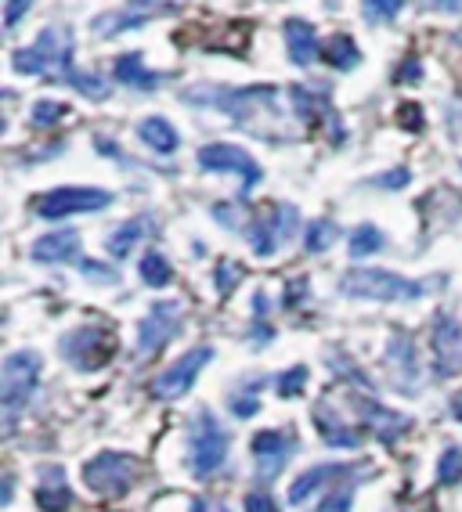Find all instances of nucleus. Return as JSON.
Wrapping results in <instances>:
<instances>
[{
    "label": "nucleus",
    "instance_id": "f257e3e1",
    "mask_svg": "<svg viewBox=\"0 0 462 512\" xmlns=\"http://www.w3.org/2000/svg\"><path fill=\"white\" fill-rule=\"evenodd\" d=\"M76 40L69 26H47L29 47L11 55V69L19 76H44L51 83H69L76 76Z\"/></svg>",
    "mask_w": 462,
    "mask_h": 512
},
{
    "label": "nucleus",
    "instance_id": "f03ea898",
    "mask_svg": "<svg viewBox=\"0 0 462 512\" xmlns=\"http://www.w3.org/2000/svg\"><path fill=\"white\" fill-rule=\"evenodd\" d=\"M185 105L195 109H217L224 116H231L239 127L250 123L253 112H271L278 116V91L275 87H224V83H192L185 94Z\"/></svg>",
    "mask_w": 462,
    "mask_h": 512
},
{
    "label": "nucleus",
    "instance_id": "7ed1b4c3",
    "mask_svg": "<svg viewBox=\"0 0 462 512\" xmlns=\"http://www.w3.org/2000/svg\"><path fill=\"white\" fill-rule=\"evenodd\" d=\"M441 278H405L394 275V271H383V267H354L340 278V293L351 296V300H376V303H405L419 300L430 289H437Z\"/></svg>",
    "mask_w": 462,
    "mask_h": 512
},
{
    "label": "nucleus",
    "instance_id": "20e7f679",
    "mask_svg": "<svg viewBox=\"0 0 462 512\" xmlns=\"http://www.w3.org/2000/svg\"><path fill=\"white\" fill-rule=\"evenodd\" d=\"M40 372H44V361H40L37 350H11L4 357V368H0V408H4L8 433L15 430V419L26 412L33 394H37Z\"/></svg>",
    "mask_w": 462,
    "mask_h": 512
},
{
    "label": "nucleus",
    "instance_id": "39448f33",
    "mask_svg": "<svg viewBox=\"0 0 462 512\" xmlns=\"http://www.w3.org/2000/svg\"><path fill=\"white\" fill-rule=\"evenodd\" d=\"M231 451V433L221 426V419L210 408H199L188 426V469L195 480H210L213 473H221Z\"/></svg>",
    "mask_w": 462,
    "mask_h": 512
},
{
    "label": "nucleus",
    "instance_id": "423d86ee",
    "mask_svg": "<svg viewBox=\"0 0 462 512\" xmlns=\"http://www.w3.org/2000/svg\"><path fill=\"white\" fill-rule=\"evenodd\" d=\"M195 163L206 174H235L239 177V202L250 199V192L264 181V170H260L257 159L239 145H228V141H213L195 152Z\"/></svg>",
    "mask_w": 462,
    "mask_h": 512
},
{
    "label": "nucleus",
    "instance_id": "0eeeda50",
    "mask_svg": "<svg viewBox=\"0 0 462 512\" xmlns=\"http://www.w3.org/2000/svg\"><path fill=\"white\" fill-rule=\"evenodd\" d=\"M112 206V192L105 188H80V184H65V188H51V192H40L33 199V213L40 220H65L76 217V213H98Z\"/></svg>",
    "mask_w": 462,
    "mask_h": 512
},
{
    "label": "nucleus",
    "instance_id": "6e6552de",
    "mask_svg": "<svg viewBox=\"0 0 462 512\" xmlns=\"http://www.w3.org/2000/svg\"><path fill=\"white\" fill-rule=\"evenodd\" d=\"M138 469V458L127 451H98L84 462V484L102 498H123L134 487Z\"/></svg>",
    "mask_w": 462,
    "mask_h": 512
},
{
    "label": "nucleus",
    "instance_id": "1a4fd4ad",
    "mask_svg": "<svg viewBox=\"0 0 462 512\" xmlns=\"http://www.w3.org/2000/svg\"><path fill=\"white\" fill-rule=\"evenodd\" d=\"M116 350L112 332L105 325H80L58 339V354L76 368V372H98Z\"/></svg>",
    "mask_w": 462,
    "mask_h": 512
},
{
    "label": "nucleus",
    "instance_id": "9d476101",
    "mask_svg": "<svg viewBox=\"0 0 462 512\" xmlns=\"http://www.w3.org/2000/svg\"><path fill=\"white\" fill-rule=\"evenodd\" d=\"M181 332H185V307L177 300L152 303L145 318L138 321V357H156Z\"/></svg>",
    "mask_w": 462,
    "mask_h": 512
},
{
    "label": "nucleus",
    "instance_id": "9b49d317",
    "mask_svg": "<svg viewBox=\"0 0 462 512\" xmlns=\"http://www.w3.org/2000/svg\"><path fill=\"white\" fill-rule=\"evenodd\" d=\"M210 361H213V347L185 350L174 365L163 368V372L156 375V383H152V397H156V401H177V397H185Z\"/></svg>",
    "mask_w": 462,
    "mask_h": 512
},
{
    "label": "nucleus",
    "instance_id": "f8f14e48",
    "mask_svg": "<svg viewBox=\"0 0 462 512\" xmlns=\"http://www.w3.org/2000/svg\"><path fill=\"white\" fill-rule=\"evenodd\" d=\"M296 448H300V440H296L293 430H260V433H253L250 451H253V466H257L260 484L275 480V476L289 466V458L296 455Z\"/></svg>",
    "mask_w": 462,
    "mask_h": 512
},
{
    "label": "nucleus",
    "instance_id": "ddd939ff",
    "mask_svg": "<svg viewBox=\"0 0 462 512\" xmlns=\"http://www.w3.org/2000/svg\"><path fill=\"white\" fill-rule=\"evenodd\" d=\"M430 347H434V375L437 379H452L462 368V321L452 318L448 311L434 314Z\"/></svg>",
    "mask_w": 462,
    "mask_h": 512
},
{
    "label": "nucleus",
    "instance_id": "4468645a",
    "mask_svg": "<svg viewBox=\"0 0 462 512\" xmlns=\"http://www.w3.org/2000/svg\"><path fill=\"white\" fill-rule=\"evenodd\" d=\"M361 473L358 462H322V466H311L307 473H300L289 487V505H304L311 494L318 491H333V487L347 484Z\"/></svg>",
    "mask_w": 462,
    "mask_h": 512
},
{
    "label": "nucleus",
    "instance_id": "2eb2a0df",
    "mask_svg": "<svg viewBox=\"0 0 462 512\" xmlns=\"http://www.w3.org/2000/svg\"><path fill=\"white\" fill-rule=\"evenodd\" d=\"M351 404H354V408H358L361 422H365V426H369V430L376 433V437L383 440V444H394V440L405 437L408 426H412V419H408V415L390 412L387 404L372 401V397L354 394V397H351Z\"/></svg>",
    "mask_w": 462,
    "mask_h": 512
},
{
    "label": "nucleus",
    "instance_id": "dca6fc26",
    "mask_svg": "<svg viewBox=\"0 0 462 512\" xmlns=\"http://www.w3.org/2000/svg\"><path fill=\"white\" fill-rule=\"evenodd\" d=\"M311 419H315V430H318V437H322L325 448H340V451L361 448V433L347 426V419H343L340 408H336L333 401H318Z\"/></svg>",
    "mask_w": 462,
    "mask_h": 512
},
{
    "label": "nucleus",
    "instance_id": "f3484780",
    "mask_svg": "<svg viewBox=\"0 0 462 512\" xmlns=\"http://www.w3.org/2000/svg\"><path fill=\"white\" fill-rule=\"evenodd\" d=\"M289 98H293V109H296V116L300 119H307L311 127H333V134H336V145L343 141V127H340V119H336V112H333V105H329V94H318V91H311V87H289Z\"/></svg>",
    "mask_w": 462,
    "mask_h": 512
},
{
    "label": "nucleus",
    "instance_id": "a211bd4d",
    "mask_svg": "<svg viewBox=\"0 0 462 512\" xmlns=\"http://www.w3.org/2000/svg\"><path fill=\"white\" fill-rule=\"evenodd\" d=\"M387 365H390V372H394V386H398V390H416L419 379H423V372H419V350H416V343H412V336H401V332L390 336Z\"/></svg>",
    "mask_w": 462,
    "mask_h": 512
},
{
    "label": "nucleus",
    "instance_id": "6ab92c4d",
    "mask_svg": "<svg viewBox=\"0 0 462 512\" xmlns=\"http://www.w3.org/2000/svg\"><path fill=\"white\" fill-rule=\"evenodd\" d=\"M282 40H286V55L293 65L307 69V65H315L322 58V40H318V29L311 26L307 19H286L282 26Z\"/></svg>",
    "mask_w": 462,
    "mask_h": 512
},
{
    "label": "nucleus",
    "instance_id": "aec40b11",
    "mask_svg": "<svg viewBox=\"0 0 462 512\" xmlns=\"http://www.w3.org/2000/svg\"><path fill=\"white\" fill-rule=\"evenodd\" d=\"M29 256L37 264H80V235L73 228L47 231L29 246Z\"/></svg>",
    "mask_w": 462,
    "mask_h": 512
},
{
    "label": "nucleus",
    "instance_id": "412c9836",
    "mask_svg": "<svg viewBox=\"0 0 462 512\" xmlns=\"http://www.w3.org/2000/svg\"><path fill=\"white\" fill-rule=\"evenodd\" d=\"M33 502L40 512H65L73 505V487L65 480L62 466H40L37 487H33Z\"/></svg>",
    "mask_w": 462,
    "mask_h": 512
},
{
    "label": "nucleus",
    "instance_id": "4be33fe9",
    "mask_svg": "<svg viewBox=\"0 0 462 512\" xmlns=\"http://www.w3.org/2000/svg\"><path fill=\"white\" fill-rule=\"evenodd\" d=\"M112 80L123 83V87H130V91H148V94H152V91H159V87H163L167 73L148 69L141 51H123V55H116V62H112Z\"/></svg>",
    "mask_w": 462,
    "mask_h": 512
},
{
    "label": "nucleus",
    "instance_id": "5701e85b",
    "mask_svg": "<svg viewBox=\"0 0 462 512\" xmlns=\"http://www.w3.org/2000/svg\"><path fill=\"white\" fill-rule=\"evenodd\" d=\"M138 138H141V145H148L156 156H174L177 148H181V134H177L174 123H170V119H163V116L141 119Z\"/></svg>",
    "mask_w": 462,
    "mask_h": 512
},
{
    "label": "nucleus",
    "instance_id": "b1692460",
    "mask_svg": "<svg viewBox=\"0 0 462 512\" xmlns=\"http://www.w3.org/2000/svg\"><path fill=\"white\" fill-rule=\"evenodd\" d=\"M156 231V224H152V217H130L123 220L120 228L112 231L109 238H105V249H109L112 260H123V256H130L134 249H138V242L145 235H152Z\"/></svg>",
    "mask_w": 462,
    "mask_h": 512
},
{
    "label": "nucleus",
    "instance_id": "393cba45",
    "mask_svg": "<svg viewBox=\"0 0 462 512\" xmlns=\"http://www.w3.org/2000/svg\"><path fill=\"white\" fill-rule=\"evenodd\" d=\"M264 386H268V375H246L235 390L228 394V408L235 419H253L260 412V394H264Z\"/></svg>",
    "mask_w": 462,
    "mask_h": 512
},
{
    "label": "nucleus",
    "instance_id": "a878e982",
    "mask_svg": "<svg viewBox=\"0 0 462 512\" xmlns=\"http://www.w3.org/2000/svg\"><path fill=\"white\" fill-rule=\"evenodd\" d=\"M148 19H152V11H141L130 4L127 11H109V15H98L94 19V33L105 40L120 37V33H130V29H141L148 26Z\"/></svg>",
    "mask_w": 462,
    "mask_h": 512
},
{
    "label": "nucleus",
    "instance_id": "bb28decb",
    "mask_svg": "<svg viewBox=\"0 0 462 512\" xmlns=\"http://www.w3.org/2000/svg\"><path fill=\"white\" fill-rule=\"evenodd\" d=\"M322 62H329L333 69H340V73L358 69L361 51H358V44H354V37H347V33H333L322 47Z\"/></svg>",
    "mask_w": 462,
    "mask_h": 512
},
{
    "label": "nucleus",
    "instance_id": "cd10ccee",
    "mask_svg": "<svg viewBox=\"0 0 462 512\" xmlns=\"http://www.w3.org/2000/svg\"><path fill=\"white\" fill-rule=\"evenodd\" d=\"M253 325H250V343L253 347H268L275 339V329H271V296L264 289L253 293Z\"/></svg>",
    "mask_w": 462,
    "mask_h": 512
},
{
    "label": "nucleus",
    "instance_id": "c85d7f7f",
    "mask_svg": "<svg viewBox=\"0 0 462 512\" xmlns=\"http://www.w3.org/2000/svg\"><path fill=\"white\" fill-rule=\"evenodd\" d=\"M138 275H141V282L152 285V289H163V285L174 282V264H170L159 249H145V256H141V264H138Z\"/></svg>",
    "mask_w": 462,
    "mask_h": 512
},
{
    "label": "nucleus",
    "instance_id": "c756f323",
    "mask_svg": "<svg viewBox=\"0 0 462 512\" xmlns=\"http://www.w3.org/2000/svg\"><path fill=\"white\" fill-rule=\"evenodd\" d=\"M383 231L376 228V224H358V228L347 235V253L354 256V260H369V256H376L379 249H383Z\"/></svg>",
    "mask_w": 462,
    "mask_h": 512
},
{
    "label": "nucleus",
    "instance_id": "7c9ffc66",
    "mask_svg": "<svg viewBox=\"0 0 462 512\" xmlns=\"http://www.w3.org/2000/svg\"><path fill=\"white\" fill-rule=\"evenodd\" d=\"M336 238H340V228H336L329 217L311 220V224H307V231H304V249L311 256H318V253H325V249L333 246Z\"/></svg>",
    "mask_w": 462,
    "mask_h": 512
},
{
    "label": "nucleus",
    "instance_id": "2f4dec72",
    "mask_svg": "<svg viewBox=\"0 0 462 512\" xmlns=\"http://www.w3.org/2000/svg\"><path fill=\"white\" fill-rule=\"evenodd\" d=\"M65 116H69V105H65V101L40 98V101H33V109H29V127L47 130V127H55V123H62Z\"/></svg>",
    "mask_w": 462,
    "mask_h": 512
},
{
    "label": "nucleus",
    "instance_id": "473e14b6",
    "mask_svg": "<svg viewBox=\"0 0 462 512\" xmlns=\"http://www.w3.org/2000/svg\"><path fill=\"white\" fill-rule=\"evenodd\" d=\"M434 473H437V484H441V487L462 484V448H459V444H448V448L441 451Z\"/></svg>",
    "mask_w": 462,
    "mask_h": 512
},
{
    "label": "nucleus",
    "instance_id": "72a5a7b5",
    "mask_svg": "<svg viewBox=\"0 0 462 512\" xmlns=\"http://www.w3.org/2000/svg\"><path fill=\"white\" fill-rule=\"evenodd\" d=\"M69 87H73V91H80L84 98H91V101H105L112 94V80H102L98 73H84V69H76V76L69 80Z\"/></svg>",
    "mask_w": 462,
    "mask_h": 512
},
{
    "label": "nucleus",
    "instance_id": "f704fd0d",
    "mask_svg": "<svg viewBox=\"0 0 462 512\" xmlns=\"http://www.w3.org/2000/svg\"><path fill=\"white\" fill-rule=\"evenodd\" d=\"M408 0H361V15H365V22H394L405 11Z\"/></svg>",
    "mask_w": 462,
    "mask_h": 512
},
{
    "label": "nucleus",
    "instance_id": "c9c22d12",
    "mask_svg": "<svg viewBox=\"0 0 462 512\" xmlns=\"http://www.w3.org/2000/svg\"><path fill=\"white\" fill-rule=\"evenodd\" d=\"M307 368L304 365H293L289 372H282L275 379V386H278V397H286V401H293V397H304V390H307Z\"/></svg>",
    "mask_w": 462,
    "mask_h": 512
},
{
    "label": "nucleus",
    "instance_id": "e433bc0d",
    "mask_svg": "<svg viewBox=\"0 0 462 512\" xmlns=\"http://www.w3.org/2000/svg\"><path fill=\"white\" fill-rule=\"evenodd\" d=\"M354 480H347V484L333 487V491H325V498L315 505V512H351V502H354Z\"/></svg>",
    "mask_w": 462,
    "mask_h": 512
},
{
    "label": "nucleus",
    "instance_id": "4c0bfd02",
    "mask_svg": "<svg viewBox=\"0 0 462 512\" xmlns=\"http://www.w3.org/2000/svg\"><path fill=\"white\" fill-rule=\"evenodd\" d=\"M239 282H242V264L221 260V264H217V293H221V296L235 293V289H239Z\"/></svg>",
    "mask_w": 462,
    "mask_h": 512
},
{
    "label": "nucleus",
    "instance_id": "58836bf2",
    "mask_svg": "<svg viewBox=\"0 0 462 512\" xmlns=\"http://www.w3.org/2000/svg\"><path fill=\"white\" fill-rule=\"evenodd\" d=\"M33 0H4V29H19V22L29 15Z\"/></svg>",
    "mask_w": 462,
    "mask_h": 512
},
{
    "label": "nucleus",
    "instance_id": "ea45409f",
    "mask_svg": "<svg viewBox=\"0 0 462 512\" xmlns=\"http://www.w3.org/2000/svg\"><path fill=\"white\" fill-rule=\"evenodd\" d=\"M423 76H426V69L416 55H408L405 62L398 65V83H423Z\"/></svg>",
    "mask_w": 462,
    "mask_h": 512
},
{
    "label": "nucleus",
    "instance_id": "a19ab883",
    "mask_svg": "<svg viewBox=\"0 0 462 512\" xmlns=\"http://www.w3.org/2000/svg\"><path fill=\"white\" fill-rule=\"evenodd\" d=\"M408 181H412V174H408L405 166H398V170H390V174L372 177V184H376V188H390V192H394V188H405Z\"/></svg>",
    "mask_w": 462,
    "mask_h": 512
},
{
    "label": "nucleus",
    "instance_id": "79ce46f5",
    "mask_svg": "<svg viewBox=\"0 0 462 512\" xmlns=\"http://www.w3.org/2000/svg\"><path fill=\"white\" fill-rule=\"evenodd\" d=\"M246 512H278L275 502H271L268 487H260V491H250L246 494Z\"/></svg>",
    "mask_w": 462,
    "mask_h": 512
},
{
    "label": "nucleus",
    "instance_id": "37998d69",
    "mask_svg": "<svg viewBox=\"0 0 462 512\" xmlns=\"http://www.w3.org/2000/svg\"><path fill=\"white\" fill-rule=\"evenodd\" d=\"M426 11L434 15H452V19H462V0H423Z\"/></svg>",
    "mask_w": 462,
    "mask_h": 512
},
{
    "label": "nucleus",
    "instance_id": "c03bdc74",
    "mask_svg": "<svg viewBox=\"0 0 462 512\" xmlns=\"http://www.w3.org/2000/svg\"><path fill=\"white\" fill-rule=\"evenodd\" d=\"M401 127H408V130H419L423 127V112H419V105H401Z\"/></svg>",
    "mask_w": 462,
    "mask_h": 512
},
{
    "label": "nucleus",
    "instance_id": "a18cd8bd",
    "mask_svg": "<svg viewBox=\"0 0 462 512\" xmlns=\"http://www.w3.org/2000/svg\"><path fill=\"white\" fill-rule=\"evenodd\" d=\"M80 271H84V275H91V278H98V282H112V271L109 267H102V264H94V260H80Z\"/></svg>",
    "mask_w": 462,
    "mask_h": 512
},
{
    "label": "nucleus",
    "instance_id": "49530a36",
    "mask_svg": "<svg viewBox=\"0 0 462 512\" xmlns=\"http://www.w3.org/2000/svg\"><path fill=\"white\" fill-rule=\"evenodd\" d=\"M304 296H307V278H296L293 285H286V307H296Z\"/></svg>",
    "mask_w": 462,
    "mask_h": 512
},
{
    "label": "nucleus",
    "instance_id": "de8ad7c7",
    "mask_svg": "<svg viewBox=\"0 0 462 512\" xmlns=\"http://www.w3.org/2000/svg\"><path fill=\"white\" fill-rule=\"evenodd\" d=\"M192 512H231L224 502H213V498H192Z\"/></svg>",
    "mask_w": 462,
    "mask_h": 512
},
{
    "label": "nucleus",
    "instance_id": "09e8293b",
    "mask_svg": "<svg viewBox=\"0 0 462 512\" xmlns=\"http://www.w3.org/2000/svg\"><path fill=\"white\" fill-rule=\"evenodd\" d=\"M130 4L141 11H159V8H167V4H177V0H130Z\"/></svg>",
    "mask_w": 462,
    "mask_h": 512
},
{
    "label": "nucleus",
    "instance_id": "8fccbe9b",
    "mask_svg": "<svg viewBox=\"0 0 462 512\" xmlns=\"http://www.w3.org/2000/svg\"><path fill=\"white\" fill-rule=\"evenodd\" d=\"M452 415H455V419L462 422V390H459V394L452 397Z\"/></svg>",
    "mask_w": 462,
    "mask_h": 512
}]
</instances>
